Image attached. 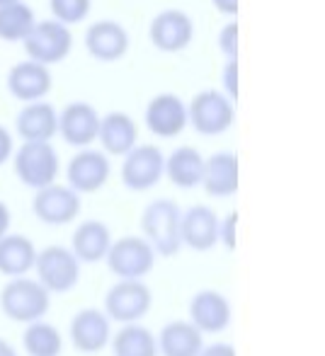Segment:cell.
Wrapping results in <instances>:
<instances>
[{
	"mask_svg": "<svg viewBox=\"0 0 325 356\" xmlns=\"http://www.w3.org/2000/svg\"><path fill=\"white\" fill-rule=\"evenodd\" d=\"M180 207L173 199H156L141 213L143 240L153 248V252L161 257H173L182 248L180 240Z\"/></svg>",
	"mask_w": 325,
	"mask_h": 356,
	"instance_id": "obj_1",
	"label": "cell"
},
{
	"mask_svg": "<svg viewBox=\"0 0 325 356\" xmlns=\"http://www.w3.org/2000/svg\"><path fill=\"white\" fill-rule=\"evenodd\" d=\"M49 305H51V293L37 279H10L0 291V308L15 323H39L49 313Z\"/></svg>",
	"mask_w": 325,
	"mask_h": 356,
	"instance_id": "obj_2",
	"label": "cell"
},
{
	"mask_svg": "<svg viewBox=\"0 0 325 356\" xmlns=\"http://www.w3.org/2000/svg\"><path fill=\"white\" fill-rule=\"evenodd\" d=\"M156 257L158 254L143 238L124 235L119 240H112L104 262L119 282H143V277H148L156 267Z\"/></svg>",
	"mask_w": 325,
	"mask_h": 356,
	"instance_id": "obj_3",
	"label": "cell"
},
{
	"mask_svg": "<svg viewBox=\"0 0 325 356\" xmlns=\"http://www.w3.org/2000/svg\"><path fill=\"white\" fill-rule=\"evenodd\" d=\"M34 272H37V282L49 293H68L81 282V262L71 252V248H63V245H49L42 252H37Z\"/></svg>",
	"mask_w": 325,
	"mask_h": 356,
	"instance_id": "obj_4",
	"label": "cell"
},
{
	"mask_svg": "<svg viewBox=\"0 0 325 356\" xmlns=\"http://www.w3.org/2000/svg\"><path fill=\"white\" fill-rule=\"evenodd\" d=\"M22 44L29 61L49 68L51 63H61L71 54L73 34L66 24L56 22V19H42V22L34 24Z\"/></svg>",
	"mask_w": 325,
	"mask_h": 356,
	"instance_id": "obj_5",
	"label": "cell"
},
{
	"mask_svg": "<svg viewBox=\"0 0 325 356\" xmlns=\"http://www.w3.org/2000/svg\"><path fill=\"white\" fill-rule=\"evenodd\" d=\"M58 170L61 163L51 143H22L15 153V172L19 182L37 192L49 184H56Z\"/></svg>",
	"mask_w": 325,
	"mask_h": 356,
	"instance_id": "obj_6",
	"label": "cell"
},
{
	"mask_svg": "<svg viewBox=\"0 0 325 356\" xmlns=\"http://www.w3.org/2000/svg\"><path fill=\"white\" fill-rule=\"evenodd\" d=\"M233 119H236V112H233L231 99L216 90H204L194 95L187 109V122L202 136H221L233 127Z\"/></svg>",
	"mask_w": 325,
	"mask_h": 356,
	"instance_id": "obj_7",
	"label": "cell"
},
{
	"mask_svg": "<svg viewBox=\"0 0 325 356\" xmlns=\"http://www.w3.org/2000/svg\"><path fill=\"white\" fill-rule=\"evenodd\" d=\"M153 305V296L143 282H117L104 296V310L109 323L134 325L146 318Z\"/></svg>",
	"mask_w": 325,
	"mask_h": 356,
	"instance_id": "obj_8",
	"label": "cell"
},
{
	"mask_svg": "<svg viewBox=\"0 0 325 356\" xmlns=\"http://www.w3.org/2000/svg\"><path fill=\"white\" fill-rule=\"evenodd\" d=\"M165 175V155L161 148L151 143L136 145L124 155L122 165V182L132 192H148L153 189Z\"/></svg>",
	"mask_w": 325,
	"mask_h": 356,
	"instance_id": "obj_9",
	"label": "cell"
},
{
	"mask_svg": "<svg viewBox=\"0 0 325 356\" xmlns=\"http://www.w3.org/2000/svg\"><path fill=\"white\" fill-rule=\"evenodd\" d=\"M32 211L47 225H66L81 213V197L68 184H49L34 194Z\"/></svg>",
	"mask_w": 325,
	"mask_h": 356,
	"instance_id": "obj_10",
	"label": "cell"
},
{
	"mask_svg": "<svg viewBox=\"0 0 325 356\" xmlns=\"http://www.w3.org/2000/svg\"><path fill=\"white\" fill-rule=\"evenodd\" d=\"M231 300L214 289H204L189 300V323L202 334H219L231 325Z\"/></svg>",
	"mask_w": 325,
	"mask_h": 356,
	"instance_id": "obj_11",
	"label": "cell"
},
{
	"mask_svg": "<svg viewBox=\"0 0 325 356\" xmlns=\"http://www.w3.org/2000/svg\"><path fill=\"white\" fill-rule=\"evenodd\" d=\"M109 160L100 150H81L71 158L66 168L68 187L81 197V194H93L102 189L109 179Z\"/></svg>",
	"mask_w": 325,
	"mask_h": 356,
	"instance_id": "obj_12",
	"label": "cell"
},
{
	"mask_svg": "<svg viewBox=\"0 0 325 356\" xmlns=\"http://www.w3.org/2000/svg\"><path fill=\"white\" fill-rule=\"evenodd\" d=\"M68 334H71V342L78 352L97 354V352H102L109 344V339H112V323H109V318L102 310L83 308L73 315Z\"/></svg>",
	"mask_w": 325,
	"mask_h": 356,
	"instance_id": "obj_13",
	"label": "cell"
},
{
	"mask_svg": "<svg viewBox=\"0 0 325 356\" xmlns=\"http://www.w3.org/2000/svg\"><path fill=\"white\" fill-rule=\"evenodd\" d=\"M219 216L212 207H189L180 216V240L194 252H209L219 243Z\"/></svg>",
	"mask_w": 325,
	"mask_h": 356,
	"instance_id": "obj_14",
	"label": "cell"
},
{
	"mask_svg": "<svg viewBox=\"0 0 325 356\" xmlns=\"http://www.w3.org/2000/svg\"><path fill=\"white\" fill-rule=\"evenodd\" d=\"M194 39V22L182 10H163L151 22V42L165 54L182 51Z\"/></svg>",
	"mask_w": 325,
	"mask_h": 356,
	"instance_id": "obj_15",
	"label": "cell"
},
{
	"mask_svg": "<svg viewBox=\"0 0 325 356\" xmlns=\"http://www.w3.org/2000/svg\"><path fill=\"white\" fill-rule=\"evenodd\" d=\"M58 134L63 141L76 145V148H88L90 143L97 141L100 134V114L93 104L88 102H71L58 114Z\"/></svg>",
	"mask_w": 325,
	"mask_h": 356,
	"instance_id": "obj_16",
	"label": "cell"
},
{
	"mask_svg": "<svg viewBox=\"0 0 325 356\" xmlns=\"http://www.w3.org/2000/svg\"><path fill=\"white\" fill-rule=\"evenodd\" d=\"M85 49L97 61L114 63L129 51V34L114 19H100V22L90 24L85 32Z\"/></svg>",
	"mask_w": 325,
	"mask_h": 356,
	"instance_id": "obj_17",
	"label": "cell"
},
{
	"mask_svg": "<svg viewBox=\"0 0 325 356\" xmlns=\"http://www.w3.org/2000/svg\"><path fill=\"white\" fill-rule=\"evenodd\" d=\"M146 127L161 138H175L187 127V107L173 92H163L148 102Z\"/></svg>",
	"mask_w": 325,
	"mask_h": 356,
	"instance_id": "obj_18",
	"label": "cell"
},
{
	"mask_svg": "<svg viewBox=\"0 0 325 356\" xmlns=\"http://www.w3.org/2000/svg\"><path fill=\"white\" fill-rule=\"evenodd\" d=\"M8 90L13 97L22 99V102H42L44 95L51 90V73L47 66L34 61H22L17 66L10 68L8 73Z\"/></svg>",
	"mask_w": 325,
	"mask_h": 356,
	"instance_id": "obj_19",
	"label": "cell"
},
{
	"mask_svg": "<svg viewBox=\"0 0 325 356\" xmlns=\"http://www.w3.org/2000/svg\"><path fill=\"white\" fill-rule=\"evenodd\" d=\"M15 127L24 143H49L58 134V114L49 102H32L17 114Z\"/></svg>",
	"mask_w": 325,
	"mask_h": 356,
	"instance_id": "obj_20",
	"label": "cell"
},
{
	"mask_svg": "<svg viewBox=\"0 0 325 356\" xmlns=\"http://www.w3.org/2000/svg\"><path fill=\"white\" fill-rule=\"evenodd\" d=\"M202 184L209 197L226 199L238 192V155L236 153H214L204 158Z\"/></svg>",
	"mask_w": 325,
	"mask_h": 356,
	"instance_id": "obj_21",
	"label": "cell"
},
{
	"mask_svg": "<svg viewBox=\"0 0 325 356\" xmlns=\"http://www.w3.org/2000/svg\"><path fill=\"white\" fill-rule=\"evenodd\" d=\"M109 248H112V233L102 220H83L73 233L71 252L76 254L81 264H93L104 259Z\"/></svg>",
	"mask_w": 325,
	"mask_h": 356,
	"instance_id": "obj_22",
	"label": "cell"
},
{
	"mask_svg": "<svg viewBox=\"0 0 325 356\" xmlns=\"http://www.w3.org/2000/svg\"><path fill=\"white\" fill-rule=\"evenodd\" d=\"M37 262V248L27 235L8 233L0 238V274L10 279L27 277Z\"/></svg>",
	"mask_w": 325,
	"mask_h": 356,
	"instance_id": "obj_23",
	"label": "cell"
},
{
	"mask_svg": "<svg viewBox=\"0 0 325 356\" xmlns=\"http://www.w3.org/2000/svg\"><path fill=\"white\" fill-rule=\"evenodd\" d=\"M97 141L109 155H127L129 150L136 148L138 127L129 114L112 112L107 117H100V134Z\"/></svg>",
	"mask_w": 325,
	"mask_h": 356,
	"instance_id": "obj_24",
	"label": "cell"
},
{
	"mask_svg": "<svg viewBox=\"0 0 325 356\" xmlns=\"http://www.w3.org/2000/svg\"><path fill=\"white\" fill-rule=\"evenodd\" d=\"M161 356H199L204 349V334L189 320H173L156 337Z\"/></svg>",
	"mask_w": 325,
	"mask_h": 356,
	"instance_id": "obj_25",
	"label": "cell"
},
{
	"mask_svg": "<svg viewBox=\"0 0 325 356\" xmlns=\"http://www.w3.org/2000/svg\"><path fill=\"white\" fill-rule=\"evenodd\" d=\"M165 175L180 189H194L202 184L204 177V158L192 145H180L177 150L165 158Z\"/></svg>",
	"mask_w": 325,
	"mask_h": 356,
	"instance_id": "obj_26",
	"label": "cell"
},
{
	"mask_svg": "<svg viewBox=\"0 0 325 356\" xmlns=\"http://www.w3.org/2000/svg\"><path fill=\"white\" fill-rule=\"evenodd\" d=\"M114 356H158L156 334L143 325H124L112 339Z\"/></svg>",
	"mask_w": 325,
	"mask_h": 356,
	"instance_id": "obj_27",
	"label": "cell"
},
{
	"mask_svg": "<svg viewBox=\"0 0 325 356\" xmlns=\"http://www.w3.org/2000/svg\"><path fill=\"white\" fill-rule=\"evenodd\" d=\"M22 347L29 356H58L63 349V337L51 323H32L22 334Z\"/></svg>",
	"mask_w": 325,
	"mask_h": 356,
	"instance_id": "obj_28",
	"label": "cell"
},
{
	"mask_svg": "<svg viewBox=\"0 0 325 356\" xmlns=\"http://www.w3.org/2000/svg\"><path fill=\"white\" fill-rule=\"evenodd\" d=\"M37 24L34 13L22 0L0 8V39L3 42H24L32 27Z\"/></svg>",
	"mask_w": 325,
	"mask_h": 356,
	"instance_id": "obj_29",
	"label": "cell"
},
{
	"mask_svg": "<svg viewBox=\"0 0 325 356\" xmlns=\"http://www.w3.org/2000/svg\"><path fill=\"white\" fill-rule=\"evenodd\" d=\"M49 8L56 22L78 24L90 15V0H49Z\"/></svg>",
	"mask_w": 325,
	"mask_h": 356,
	"instance_id": "obj_30",
	"label": "cell"
},
{
	"mask_svg": "<svg viewBox=\"0 0 325 356\" xmlns=\"http://www.w3.org/2000/svg\"><path fill=\"white\" fill-rule=\"evenodd\" d=\"M219 49H221V54L228 61L238 58V22L236 19L228 22L226 27L221 29V34H219Z\"/></svg>",
	"mask_w": 325,
	"mask_h": 356,
	"instance_id": "obj_31",
	"label": "cell"
},
{
	"mask_svg": "<svg viewBox=\"0 0 325 356\" xmlns=\"http://www.w3.org/2000/svg\"><path fill=\"white\" fill-rule=\"evenodd\" d=\"M219 243L228 250H236L238 245V213H228L223 220H219Z\"/></svg>",
	"mask_w": 325,
	"mask_h": 356,
	"instance_id": "obj_32",
	"label": "cell"
},
{
	"mask_svg": "<svg viewBox=\"0 0 325 356\" xmlns=\"http://www.w3.org/2000/svg\"><path fill=\"white\" fill-rule=\"evenodd\" d=\"M223 88H226V97L236 102L238 99V61L236 58L228 61L226 68H223Z\"/></svg>",
	"mask_w": 325,
	"mask_h": 356,
	"instance_id": "obj_33",
	"label": "cell"
},
{
	"mask_svg": "<svg viewBox=\"0 0 325 356\" xmlns=\"http://www.w3.org/2000/svg\"><path fill=\"white\" fill-rule=\"evenodd\" d=\"M199 356H238L236 347L233 344H226V342H216V344H209L204 347Z\"/></svg>",
	"mask_w": 325,
	"mask_h": 356,
	"instance_id": "obj_34",
	"label": "cell"
},
{
	"mask_svg": "<svg viewBox=\"0 0 325 356\" xmlns=\"http://www.w3.org/2000/svg\"><path fill=\"white\" fill-rule=\"evenodd\" d=\"M15 145H13V136H10V131L5 127H0V165L8 163L10 155H13Z\"/></svg>",
	"mask_w": 325,
	"mask_h": 356,
	"instance_id": "obj_35",
	"label": "cell"
},
{
	"mask_svg": "<svg viewBox=\"0 0 325 356\" xmlns=\"http://www.w3.org/2000/svg\"><path fill=\"white\" fill-rule=\"evenodd\" d=\"M212 3H214V8H216L219 13L233 15V17L238 15V0H212Z\"/></svg>",
	"mask_w": 325,
	"mask_h": 356,
	"instance_id": "obj_36",
	"label": "cell"
},
{
	"mask_svg": "<svg viewBox=\"0 0 325 356\" xmlns=\"http://www.w3.org/2000/svg\"><path fill=\"white\" fill-rule=\"evenodd\" d=\"M10 220H13V216H10L8 204L0 202V238H5L10 233Z\"/></svg>",
	"mask_w": 325,
	"mask_h": 356,
	"instance_id": "obj_37",
	"label": "cell"
},
{
	"mask_svg": "<svg viewBox=\"0 0 325 356\" xmlns=\"http://www.w3.org/2000/svg\"><path fill=\"white\" fill-rule=\"evenodd\" d=\"M0 356H19V354H17V349L8 342V339L0 337Z\"/></svg>",
	"mask_w": 325,
	"mask_h": 356,
	"instance_id": "obj_38",
	"label": "cell"
},
{
	"mask_svg": "<svg viewBox=\"0 0 325 356\" xmlns=\"http://www.w3.org/2000/svg\"><path fill=\"white\" fill-rule=\"evenodd\" d=\"M13 3H19V0H0V8H5V5H13Z\"/></svg>",
	"mask_w": 325,
	"mask_h": 356,
	"instance_id": "obj_39",
	"label": "cell"
}]
</instances>
